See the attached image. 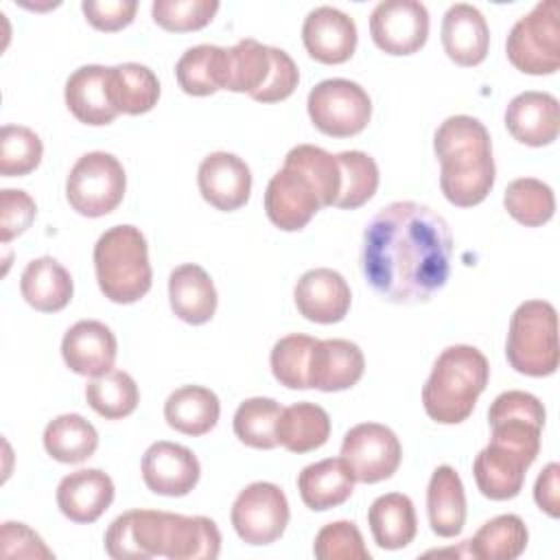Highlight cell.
<instances>
[{"label":"cell","instance_id":"obj_18","mask_svg":"<svg viewBox=\"0 0 560 560\" xmlns=\"http://www.w3.org/2000/svg\"><path fill=\"white\" fill-rule=\"evenodd\" d=\"M302 42L306 52L319 63H343L357 48L354 20L335 7H315L302 24Z\"/></svg>","mask_w":560,"mask_h":560},{"label":"cell","instance_id":"obj_1","mask_svg":"<svg viewBox=\"0 0 560 560\" xmlns=\"http://www.w3.org/2000/svg\"><path fill=\"white\" fill-rule=\"evenodd\" d=\"M453 234L442 214L418 201L381 208L363 230L361 271L394 304L429 302L451 276Z\"/></svg>","mask_w":560,"mask_h":560},{"label":"cell","instance_id":"obj_7","mask_svg":"<svg viewBox=\"0 0 560 560\" xmlns=\"http://www.w3.org/2000/svg\"><path fill=\"white\" fill-rule=\"evenodd\" d=\"M127 190V175L116 155L90 151L68 173L66 199L83 217L96 219L114 212Z\"/></svg>","mask_w":560,"mask_h":560},{"label":"cell","instance_id":"obj_17","mask_svg":"<svg viewBox=\"0 0 560 560\" xmlns=\"http://www.w3.org/2000/svg\"><path fill=\"white\" fill-rule=\"evenodd\" d=\"M201 197L217 210L232 212L247 203L252 192V173L245 160L228 151L206 155L197 171Z\"/></svg>","mask_w":560,"mask_h":560},{"label":"cell","instance_id":"obj_5","mask_svg":"<svg viewBox=\"0 0 560 560\" xmlns=\"http://www.w3.org/2000/svg\"><path fill=\"white\" fill-rule=\"evenodd\" d=\"M505 357L525 376H549L558 370V313L547 300L516 306L508 328Z\"/></svg>","mask_w":560,"mask_h":560},{"label":"cell","instance_id":"obj_39","mask_svg":"<svg viewBox=\"0 0 560 560\" xmlns=\"http://www.w3.org/2000/svg\"><path fill=\"white\" fill-rule=\"evenodd\" d=\"M85 400L105 420H120L136 411L140 392L127 372L109 370L85 385Z\"/></svg>","mask_w":560,"mask_h":560},{"label":"cell","instance_id":"obj_40","mask_svg":"<svg viewBox=\"0 0 560 560\" xmlns=\"http://www.w3.org/2000/svg\"><path fill=\"white\" fill-rule=\"evenodd\" d=\"M508 214L525 228L547 223L556 212V197L549 184L536 177H518L508 184L503 195Z\"/></svg>","mask_w":560,"mask_h":560},{"label":"cell","instance_id":"obj_2","mask_svg":"<svg viewBox=\"0 0 560 560\" xmlns=\"http://www.w3.org/2000/svg\"><path fill=\"white\" fill-rule=\"evenodd\" d=\"M442 195L459 208L481 203L494 186V158L483 122L468 114L448 116L433 136Z\"/></svg>","mask_w":560,"mask_h":560},{"label":"cell","instance_id":"obj_32","mask_svg":"<svg viewBox=\"0 0 560 560\" xmlns=\"http://www.w3.org/2000/svg\"><path fill=\"white\" fill-rule=\"evenodd\" d=\"M330 438V418L324 407L302 400L282 407L276 422V440L289 453H311Z\"/></svg>","mask_w":560,"mask_h":560},{"label":"cell","instance_id":"obj_20","mask_svg":"<svg viewBox=\"0 0 560 560\" xmlns=\"http://www.w3.org/2000/svg\"><path fill=\"white\" fill-rule=\"evenodd\" d=\"M505 127L514 140L527 147H547L558 138L560 109L549 92L527 90L516 94L505 107Z\"/></svg>","mask_w":560,"mask_h":560},{"label":"cell","instance_id":"obj_13","mask_svg":"<svg viewBox=\"0 0 560 560\" xmlns=\"http://www.w3.org/2000/svg\"><path fill=\"white\" fill-rule=\"evenodd\" d=\"M322 199L315 186L298 168L282 164V168L269 179L265 190V212L269 221L284 230L298 232L322 210Z\"/></svg>","mask_w":560,"mask_h":560},{"label":"cell","instance_id":"obj_51","mask_svg":"<svg viewBox=\"0 0 560 560\" xmlns=\"http://www.w3.org/2000/svg\"><path fill=\"white\" fill-rule=\"evenodd\" d=\"M0 542L4 558H55L44 540L24 523L4 521L0 529Z\"/></svg>","mask_w":560,"mask_h":560},{"label":"cell","instance_id":"obj_8","mask_svg":"<svg viewBox=\"0 0 560 560\" xmlns=\"http://www.w3.org/2000/svg\"><path fill=\"white\" fill-rule=\"evenodd\" d=\"M306 109L322 133L350 138L368 127L372 101L357 81L324 79L308 92Z\"/></svg>","mask_w":560,"mask_h":560},{"label":"cell","instance_id":"obj_38","mask_svg":"<svg viewBox=\"0 0 560 560\" xmlns=\"http://www.w3.org/2000/svg\"><path fill=\"white\" fill-rule=\"evenodd\" d=\"M527 540L529 532L521 516L499 514L486 521L466 545L477 560H514L525 551Z\"/></svg>","mask_w":560,"mask_h":560},{"label":"cell","instance_id":"obj_47","mask_svg":"<svg viewBox=\"0 0 560 560\" xmlns=\"http://www.w3.org/2000/svg\"><path fill=\"white\" fill-rule=\"evenodd\" d=\"M313 553L319 560H370L363 536L352 521H335L324 525L315 536Z\"/></svg>","mask_w":560,"mask_h":560},{"label":"cell","instance_id":"obj_4","mask_svg":"<svg viewBox=\"0 0 560 560\" xmlns=\"http://www.w3.org/2000/svg\"><path fill=\"white\" fill-rule=\"evenodd\" d=\"M94 271L101 293L116 304H133L151 289V262L144 234L136 225H114L94 245Z\"/></svg>","mask_w":560,"mask_h":560},{"label":"cell","instance_id":"obj_29","mask_svg":"<svg viewBox=\"0 0 560 560\" xmlns=\"http://www.w3.org/2000/svg\"><path fill=\"white\" fill-rule=\"evenodd\" d=\"M20 291L28 306L42 313H57L72 300L74 284L68 269L52 256L31 260L20 278Z\"/></svg>","mask_w":560,"mask_h":560},{"label":"cell","instance_id":"obj_34","mask_svg":"<svg viewBox=\"0 0 560 560\" xmlns=\"http://www.w3.org/2000/svg\"><path fill=\"white\" fill-rule=\"evenodd\" d=\"M368 525L381 549H402L418 532L413 501L402 492H387L372 501Z\"/></svg>","mask_w":560,"mask_h":560},{"label":"cell","instance_id":"obj_21","mask_svg":"<svg viewBox=\"0 0 560 560\" xmlns=\"http://www.w3.org/2000/svg\"><path fill=\"white\" fill-rule=\"evenodd\" d=\"M114 501V481L101 468H81L57 486V505L72 523H94Z\"/></svg>","mask_w":560,"mask_h":560},{"label":"cell","instance_id":"obj_37","mask_svg":"<svg viewBox=\"0 0 560 560\" xmlns=\"http://www.w3.org/2000/svg\"><path fill=\"white\" fill-rule=\"evenodd\" d=\"M179 88L190 96H210L225 83V48L199 44L188 48L175 63Z\"/></svg>","mask_w":560,"mask_h":560},{"label":"cell","instance_id":"obj_36","mask_svg":"<svg viewBox=\"0 0 560 560\" xmlns=\"http://www.w3.org/2000/svg\"><path fill=\"white\" fill-rule=\"evenodd\" d=\"M98 433L90 420L79 413H63L44 429L46 453L61 464H81L94 455Z\"/></svg>","mask_w":560,"mask_h":560},{"label":"cell","instance_id":"obj_49","mask_svg":"<svg viewBox=\"0 0 560 560\" xmlns=\"http://www.w3.org/2000/svg\"><path fill=\"white\" fill-rule=\"evenodd\" d=\"M81 11L96 31L114 33L133 22L138 2L136 0H85L81 2Z\"/></svg>","mask_w":560,"mask_h":560},{"label":"cell","instance_id":"obj_22","mask_svg":"<svg viewBox=\"0 0 560 560\" xmlns=\"http://www.w3.org/2000/svg\"><path fill=\"white\" fill-rule=\"evenodd\" d=\"M365 359L361 348L348 339H317L311 357L308 385L319 392H341L363 376Z\"/></svg>","mask_w":560,"mask_h":560},{"label":"cell","instance_id":"obj_44","mask_svg":"<svg viewBox=\"0 0 560 560\" xmlns=\"http://www.w3.org/2000/svg\"><path fill=\"white\" fill-rule=\"evenodd\" d=\"M317 339L293 332L278 339L271 348L269 363L276 381L289 389H308V370L311 357Z\"/></svg>","mask_w":560,"mask_h":560},{"label":"cell","instance_id":"obj_3","mask_svg":"<svg viewBox=\"0 0 560 560\" xmlns=\"http://www.w3.org/2000/svg\"><path fill=\"white\" fill-rule=\"evenodd\" d=\"M490 365L475 346L455 343L444 348L422 387V407L440 424L464 422L486 389Z\"/></svg>","mask_w":560,"mask_h":560},{"label":"cell","instance_id":"obj_26","mask_svg":"<svg viewBox=\"0 0 560 560\" xmlns=\"http://www.w3.org/2000/svg\"><path fill=\"white\" fill-rule=\"evenodd\" d=\"M221 551V532L208 516L166 512L162 556L168 560H214Z\"/></svg>","mask_w":560,"mask_h":560},{"label":"cell","instance_id":"obj_15","mask_svg":"<svg viewBox=\"0 0 560 560\" xmlns=\"http://www.w3.org/2000/svg\"><path fill=\"white\" fill-rule=\"evenodd\" d=\"M166 512L129 510L105 532V551L114 560H149L162 556Z\"/></svg>","mask_w":560,"mask_h":560},{"label":"cell","instance_id":"obj_30","mask_svg":"<svg viewBox=\"0 0 560 560\" xmlns=\"http://www.w3.org/2000/svg\"><path fill=\"white\" fill-rule=\"evenodd\" d=\"M427 514L433 534L453 538L466 523V494L457 470L442 464L433 470L427 486Z\"/></svg>","mask_w":560,"mask_h":560},{"label":"cell","instance_id":"obj_45","mask_svg":"<svg viewBox=\"0 0 560 560\" xmlns=\"http://www.w3.org/2000/svg\"><path fill=\"white\" fill-rule=\"evenodd\" d=\"M44 144L39 136L22 125H4L0 131V175L22 177L42 162Z\"/></svg>","mask_w":560,"mask_h":560},{"label":"cell","instance_id":"obj_31","mask_svg":"<svg viewBox=\"0 0 560 560\" xmlns=\"http://www.w3.org/2000/svg\"><path fill=\"white\" fill-rule=\"evenodd\" d=\"M221 405L212 389L201 385H184L168 394L164 402L166 424L184 435H206L219 422Z\"/></svg>","mask_w":560,"mask_h":560},{"label":"cell","instance_id":"obj_50","mask_svg":"<svg viewBox=\"0 0 560 560\" xmlns=\"http://www.w3.org/2000/svg\"><path fill=\"white\" fill-rule=\"evenodd\" d=\"M271 55H273V68H271L269 81L254 96V101H258V103H278V101L289 98L295 92L298 81H300V70H298L295 61L289 57V52L271 46Z\"/></svg>","mask_w":560,"mask_h":560},{"label":"cell","instance_id":"obj_46","mask_svg":"<svg viewBox=\"0 0 560 560\" xmlns=\"http://www.w3.org/2000/svg\"><path fill=\"white\" fill-rule=\"evenodd\" d=\"M217 11V0H155L151 4L153 22L173 33L199 31L210 24Z\"/></svg>","mask_w":560,"mask_h":560},{"label":"cell","instance_id":"obj_35","mask_svg":"<svg viewBox=\"0 0 560 560\" xmlns=\"http://www.w3.org/2000/svg\"><path fill=\"white\" fill-rule=\"evenodd\" d=\"M273 68L271 46H265L252 37L238 39L225 48V83L223 90L249 94L252 98L265 88Z\"/></svg>","mask_w":560,"mask_h":560},{"label":"cell","instance_id":"obj_10","mask_svg":"<svg viewBox=\"0 0 560 560\" xmlns=\"http://www.w3.org/2000/svg\"><path fill=\"white\" fill-rule=\"evenodd\" d=\"M232 527L247 545H269L289 525V501L280 486L254 481L245 486L232 503Z\"/></svg>","mask_w":560,"mask_h":560},{"label":"cell","instance_id":"obj_48","mask_svg":"<svg viewBox=\"0 0 560 560\" xmlns=\"http://www.w3.org/2000/svg\"><path fill=\"white\" fill-rule=\"evenodd\" d=\"M37 206L26 190L4 188L0 190V241L9 243L31 228Z\"/></svg>","mask_w":560,"mask_h":560},{"label":"cell","instance_id":"obj_16","mask_svg":"<svg viewBox=\"0 0 560 560\" xmlns=\"http://www.w3.org/2000/svg\"><path fill=\"white\" fill-rule=\"evenodd\" d=\"M293 300L304 319L315 324H335L348 315L352 293L339 271L317 267L300 276L293 289Z\"/></svg>","mask_w":560,"mask_h":560},{"label":"cell","instance_id":"obj_9","mask_svg":"<svg viewBox=\"0 0 560 560\" xmlns=\"http://www.w3.org/2000/svg\"><path fill=\"white\" fill-rule=\"evenodd\" d=\"M488 422L492 444L510 448L534 464L545 427V407L534 394L521 389L499 394L488 409Z\"/></svg>","mask_w":560,"mask_h":560},{"label":"cell","instance_id":"obj_52","mask_svg":"<svg viewBox=\"0 0 560 560\" xmlns=\"http://www.w3.org/2000/svg\"><path fill=\"white\" fill-rule=\"evenodd\" d=\"M534 501L536 505L549 514L551 518H558L560 514V466L556 462L547 464L534 486Z\"/></svg>","mask_w":560,"mask_h":560},{"label":"cell","instance_id":"obj_6","mask_svg":"<svg viewBox=\"0 0 560 560\" xmlns=\"http://www.w3.org/2000/svg\"><path fill=\"white\" fill-rule=\"evenodd\" d=\"M510 63L525 74H553L560 66V9L556 0L538 2L508 33Z\"/></svg>","mask_w":560,"mask_h":560},{"label":"cell","instance_id":"obj_19","mask_svg":"<svg viewBox=\"0 0 560 560\" xmlns=\"http://www.w3.org/2000/svg\"><path fill=\"white\" fill-rule=\"evenodd\" d=\"M118 343L109 326L96 319H81L72 324L61 341V357L66 365L81 376H101L114 370Z\"/></svg>","mask_w":560,"mask_h":560},{"label":"cell","instance_id":"obj_41","mask_svg":"<svg viewBox=\"0 0 560 560\" xmlns=\"http://www.w3.org/2000/svg\"><path fill=\"white\" fill-rule=\"evenodd\" d=\"M280 402L265 396H254L243 400L234 411V433L236 438L252 448L269 451L278 446L276 440V422L280 418Z\"/></svg>","mask_w":560,"mask_h":560},{"label":"cell","instance_id":"obj_33","mask_svg":"<svg viewBox=\"0 0 560 560\" xmlns=\"http://www.w3.org/2000/svg\"><path fill=\"white\" fill-rule=\"evenodd\" d=\"M107 90L118 114H147L158 105L160 81L149 66L127 61L107 68Z\"/></svg>","mask_w":560,"mask_h":560},{"label":"cell","instance_id":"obj_42","mask_svg":"<svg viewBox=\"0 0 560 560\" xmlns=\"http://www.w3.org/2000/svg\"><path fill=\"white\" fill-rule=\"evenodd\" d=\"M284 164L298 168L302 175L308 177L324 208L335 206L341 190V168L337 155L315 144H298L287 153Z\"/></svg>","mask_w":560,"mask_h":560},{"label":"cell","instance_id":"obj_14","mask_svg":"<svg viewBox=\"0 0 560 560\" xmlns=\"http://www.w3.org/2000/svg\"><path fill=\"white\" fill-rule=\"evenodd\" d=\"M201 475L197 455L175 442H153L142 455V479L147 488L162 497L188 494Z\"/></svg>","mask_w":560,"mask_h":560},{"label":"cell","instance_id":"obj_28","mask_svg":"<svg viewBox=\"0 0 560 560\" xmlns=\"http://www.w3.org/2000/svg\"><path fill=\"white\" fill-rule=\"evenodd\" d=\"M354 475L343 457L308 464L298 475V490L306 508L324 512L346 503L354 490Z\"/></svg>","mask_w":560,"mask_h":560},{"label":"cell","instance_id":"obj_25","mask_svg":"<svg viewBox=\"0 0 560 560\" xmlns=\"http://www.w3.org/2000/svg\"><path fill=\"white\" fill-rule=\"evenodd\" d=\"M217 289L208 271L195 262L175 267L168 276V302L173 313L192 326L206 324L217 311Z\"/></svg>","mask_w":560,"mask_h":560},{"label":"cell","instance_id":"obj_24","mask_svg":"<svg viewBox=\"0 0 560 560\" xmlns=\"http://www.w3.org/2000/svg\"><path fill=\"white\" fill-rule=\"evenodd\" d=\"M63 96L70 114L83 125L101 127L109 125L118 116L109 98L105 66L90 63L77 68L66 81Z\"/></svg>","mask_w":560,"mask_h":560},{"label":"cell","instance_id":"obj_23","mask_svg":"<svg viewBox=\"0 0 560 560\" xmlns=\"http://www.w3.org/2000/svg\"><path fill=\"white\" fill-rule=\"evenodd\" d=\"M442 46L457 66L481 63L490 46V28L483 13L466 2L448 7L442 20Z\"/></svg>","mask_w":560,"mask_h":560},{"label":"cell","instance_id":"obj_12","mask_svg":"<svg viewBox=\"0 0 560 560\" xmlns=\"http://www.w3.org/2000/svg\"><path fill=\"white\" fill-rule=\"evenodd\" d=\"M370 35L387 55H413L429 37V11L418 0H383L370 13Z\"/></svg>","mask_w":560,"mask_h":560},{"label":"cell","instance_id":"obj_27","mask_svg":"<svg viewBox=\"0 0 560 560\" xmlns=\"http://www.w3.org/2000/svg\"><path fill=\"white\" fill-rule=\"evenodd\" d=\"M532 464L518 453L499 444H488L472 462V475L483 497L492 501L514 499L525 481V470Z\"/></svg>","mask_w":560,"mask_h":560},{"label":"cell","instance_id":"obj_11","mask_svg":"<svg viewBox=\"0 0 560 560\" xmlns=\"http://www.w3.org/2000/svg\"><path fill=\"white\" fill-rule=\"evenodd\" d=\"M341 457L357 481L376 483L389 479L398 470L402 446L389 427L361 422L343 435Z\"/></svg>","mask_w":560,"mask_h":560},{"label":"cell","instance_id":"obj_43","mask_svg":"<svg viewBox=\"0 0 560 560\" xmlns=\"http://www.w3.org/2000/svg\"><path fill=\"white\" fill-rule=\"evenodd\" d=\"M337 162L341 168V190L335 208H361L378 188V166L374 158L363 151H341L337 153Z\"/></svg>","mask_w":560,"mask_h":560}]
</instances>
